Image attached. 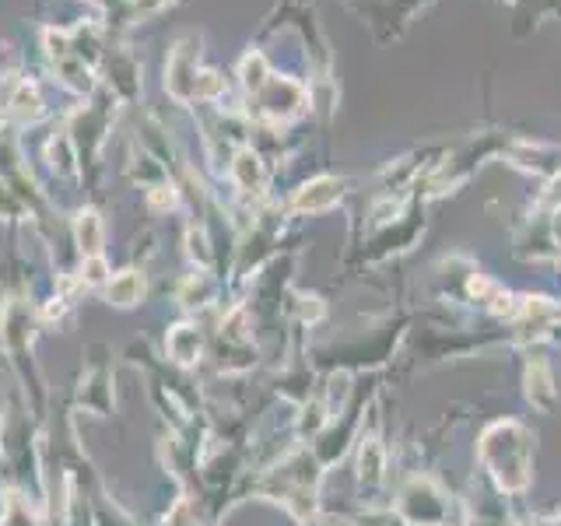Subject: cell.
<instances>
[{"label": "cell", "instance_id": "cell-1", "mask_svg": "<svg viewBox=\"0 0 561 526\" xmlns=\"http://www.w3.org/2000/svg\"><path fill=\"white\" fill-rule=\"evenodd\" d=\"M140 291H145V281H140V274L137 271H127L123 277H116L113 285H110V302H116V306H134L137 298H140Z\"/></svg>", "mask_w": 561, "mask_h": 526}, {"label": "cell", "instance_id": "cell-2", "mask_svg": "<svg viewBox=\"0 0 561 526\" xmlns=\"http://www.w3.org/2000/svg\"><path fill=\"white\" fill-rule=\"evenodd\" d=\"M78 239H81L84 256H99V245H102V221H99L95 210H81V215H78Z\"/></svg>", "mask_w": 561, "mask_h": 526}]
</instances>
